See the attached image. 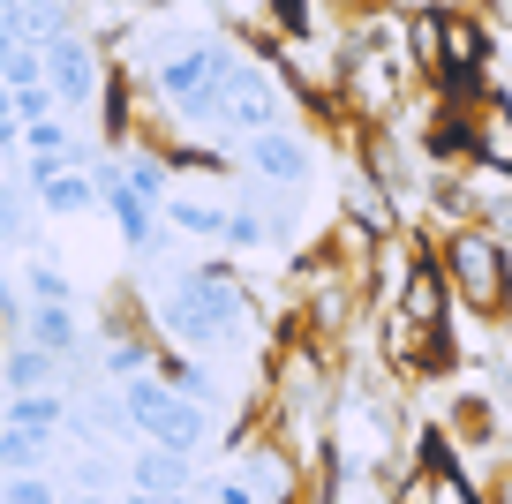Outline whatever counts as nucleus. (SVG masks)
Listing matches in <instances>:
<instances>
[{"label": "nucleus", "instance_id": "f257e3e1", "mask_svg": "<svg viewBox=\"0 0 512 504\" xmlns=\"http://www.w3.org/2000/svg\"><path fill=\"white\" fill-rule=\"evenodd\" d=\"M151 324H159V339L174 354H226L241 339V324H249V286H241L226 264L174 271L166 294H159V309H151Z\"/></svg>", "mask_w": 512, "mask_h": 504}, {"label": "nucleus", "instance_id": "f03ea898", "mask_svg": "<svg viewBox=\"0 0 512 504\" xmlns=\"http://www.w3.org/2000/svg\"><path fill=\"white\" fill-rule=\"evenodd\" d=\"M121 407H128V429H136L144 444H174V452H189V459L219 437V414L196 407V399H181L174 384H159V377H128Z\"/></svg>", "mask_w": 512, "mask_h": 504}, {"label": "nucleus", "instance_id": "7ed1b4c3", "mask_svg": "<svg viewBox=\"0 0 512 504\" xmlns=\"http://www.w3.org/2000/svg\"><path fill=\"white\" fill-rule=\"evenodd\" d=\"M445 279L475 316H497L512 301V249L497 234H482V226H467V234L445 241Z\"/></svg>", "mask_w": 512, "mask_h": 504}, {"label": "nucleus", "instance_id": "20e7f679", "mask_svg": "<svg viewBox=\"0 0 512 504\" xmlns=\"http://www.w3.org/2000/svg\"><path fill=\"white\" fill-rule=\"evenodd\" d=\"M46 91L53 106H91L98 91H106V68H98V46L83 31H61L46 38Z\"/></svg>", "mask_w": 512, "mask_h": 504}, {"label": "nucleus", "instance_id": "39448f33", "mask_svg": "<svg viewBox=\"0 0 512 504\" xmlns=\"http://www.w3.org/2000/svg\"><path fill=\"white\" fill-rule=\"evenodd\" d=\"M392 309L407 316V324H422V331H445V309H452V279H445V264L437 256H415L407 264V279H400V301Z\"/></svg>", "mask_w": 512, "mask_h": 504}, {"label": "nucleus", "instance_id": "423d86ee", "mask_svg": "<svg viewBox=\"0 0 512 504\" xmlns=\"http://www.w3.org/2000/svg\"><path fill=\"white\" fill-rule=\"evenodd\" d=\"M241 166H249L256 181H272V189H302L309 181V143L287 136V128H264V136H249Z\"/></svg>", "mask_w": 512, "mask_h": 504}, {"label": "nucleus", "instance_id": "0eeeda50", "mask_svg": "<svg viewBox=\"0 0 512 504\" xmlns=\"http://www.w3.org/2000/svg\"><path fill=\"white\" fill-rule=\"evenodd\" d=\"M128 489H166V497H196V459L174 444H144L128 452Z\"/></svg>", "mask_w": 512, "mask_h": 504}, {"label": "nucleus", "instance_id": "6e6552de", "mask_svg": "<svg viewBox=\"0 0 512 504\" xmlns=\"http://www.w3.org/2000/svg\"><path fill=\"white\" fill-rule=\"evenodd\" d=\"M68 377L61 354L31 347V339H16V347H0V399H16V392H53V384Z\"/></svg>", "mask_w": 512, "mask_h": 504}, {"label": "nucleus", "instance_id": "1a4fd4ad", "mask_svg": "<svg viewBox=\"0 0 512 504\" xmlns=\"http://www.w3.org/2000/svg\"><path fill=\"white\" fill-rule=\"evenodd\" d=\"M31 189H38V204H46L53 219H83V211L98 204V181L83 174V166H61V174H38Z\"/></svg>", "mask_w": 512, "mask_h": 504}, {"label": "nucleus", "instance_id": "9d476101", "mask_svg": "<svg viewBox=\"0 0 512 504\" xmlns=\"http://www.w3.org/2000/svg\"><path fill=\"white\" fill-rule=\"evenodd\" d=\"M68 489H83V497H113V489H128V459L113 452V444H83L76 467H68Z\"/></svg>", "mask_w": 512, "mask_h": 504}, {"label": "nucleus", "instance_id": "9b49d317", "mask_svg": "<svg viewBox=\"0 0 512 504\" xmlns=\"http://www.w3.org/2000/svg\"><path fill=\"white\" fill-rule=\"evenodd\" d=\"M0 422H8V429H46V437H68V399L61 392H16V399H0Z\"/></svg>", "mask_w": 512, "mask_h": 504}, {"label": "nucleus", "instance_id": "f8f14e48", "mask_svg": "<svg viewBox=\"0 0 512 504\" xmlns=\"http://www.w3.org/2000/svg\"><path fill=\"white\" fill-rule=\"evenodd\" d=\"M475 158L490 166V174H512V106L505 98L475 113Z\"/></svg>", "mask_w": 512, "mask_h": 504}, {"label": "nucleus", "instance_id": "ddd939ff", "mask_svg": "<svg viewBox=\"0 0 512 504\" xmlns=\"http://www.w3.org/2000/svg\"><path fill=\"white\" fill-rule=\"evenodd\" d=\"M53 444L61 437H46V429H8L0 422V474H46Z\"/></svg>", "mask_w": 512, "mask_h": 504}, {"label": "nucleus", "instance_id": "4468645a", "mask_svg": "<svg viewBox=\"0 0 512 504\" xmlns=\"http://www.w3.org/2000/svg\"><path fill=\"white\" fill-rule=\"evenodd\" d=\"M166 226H181V234H204V241H226V204H211V196H166L159 204Z\"/></svg>", "mask_w": 512, "mask_h": 504}, {"label": "nucleus", "instance_id": "2eb2a0df", "mask_svg": "<svg viewBox=\"0 0 512 504\" xmlns=\"http://www.w3.org/2000/svg\"><path fill=\"white\" fill-rule=\"evenodd\" d=\"M264 241H272L264 211H226V249H264Z\"/></svg>", "mask_w": 512, "mask_h": 504}, {"label": "nucleus", "instance_id": "dca6fc26", "mask_svg": "<svg viewBox=\"0 0 512 504\" xmlns=\"http://www.w3.org/2000/svg\"><path fill=\"white\" fill-rule=\"evenodd\" d=\"M0 504H61V489H53V474H8Z\"/></svg>", "mask_w": 512, "mask_h": 504}, {"label": "nucleus", "instance_id": "f3484780", "mask_svg": "<svg viewBox=\"0 0 512 504\" xmlns=\"http://www.w3.org/2000/svg\"><path fill=\"white\" fill-rule=\"evenodd\" d=\"M23 286H31V301H68V271H61V256H38Z\"/></svg>", "mask_w": 512, "mask_h": 504}, {"label": "nucleus", "instance_id": "a211bd4d", "mask_svg": "<svg viewBox=\"0 0 512 504\" xmlns=\"http://www.w3.org/2000/svg\"><path fill=\"white\" fill-rule=\"evenodd\" d=\"M16 241H31V211H23L16 189L0 181V249H16Z\"/></svg>", "mask_w": 512, "mask_h": 504}, {"label": "nucleus", "instance_id": "6ab92c4d", "mask_svg": "<svg viewBox=\"0 0 512 504\" xmlns=\"http://www.w3.org/2000/svg\"><path fill=\"white\" fill-rule=\"evenodd\" d=\"M16 121H23V128H31V121H53V91H46V83L16 91Z\"/></svg>", "mask_w": 512, "mask_h": 504}, {"label": "nucleus", "instance_id": "aec40b11", "mask_svg": "<svg viewBox=\"0 0 512 504\" xmlns=\"http://www.w3.org/2000/svg\"><path fill=\"white\" fill-rule=\"evenodd\" d=\"M121 504H196V497H166V489H121Z\"/></svg>", "mask_w": 512, "mask_h": 504}, {"label": "nucleus", "instance_id": "412c9836", "mask_svg": "<svg viewBox=\"0 0 512 504\" xmlns=\"http://www.w3.org/2000/svg\"><path fill=\"white\" fill-rule=\"evenodd\" d=\"M61 504H121V497H83V489H68V497Z\"/></svg>", "mask_w": 512, "mask_h": 504}, {"label": "nucleus", "instance_id": "4be33fe9", "mask_svg": "<svg viewBox=\"0 0 512 504\" xmlns=\"http://www.w3.org/2000/svg\"><path fill=\"white\" fill-rule=\"evenodd\" d=\"M8 324H16V316H8V309H0V347H8Z\"/></svg>", "mask_w": 512, "mask_h": 504}]
</instances>
